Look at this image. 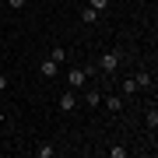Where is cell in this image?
I'll return each mask as SVG.
<instances>
[{"instance_id": "cell-1", "label": "cell", "mask_w": 158, "mask_h": 158, "mask_svg": "<svg viewBox=\"0 0 158 158\" xmlns=\"http://www.w3.org/2000/svg\"><path fill=\"white\" fill-rule=\"evenodd\" d=\"M119 49H109V53H102V56L95 60V67H98V74H116V67H119Z\"/></svg>"}, {"instance_id": "cell-13", "label": "cell", "mask_w": 158, "mask_h": 158, "mask_svg": "<svg viewBox=\"0 0 158 158\" xmlns=\"http://www.w3.org/2000/svg\"><path fill=\"white\" fill-rule=\"evenodd\" d=\"M88 7H95V11L102 14V11H106V7H109V0H88Z\"/></svg>"}, {"instance_id": "cell-16", "label": "cell", "mask_w": 158, "mask_h": 158, "mask_svg": "<svg viewBox=\"0 0 158 158\" xmlns=\"http://www.w3.org/2000/svg\"><path fill=\"white\" fill-rule=\"evenodd\" d=\"M28 0H7V7H25Z\"/></svg>"}, {"instance_id": "cell-10", "label": "cell", "mask_w": 158, "mask_h": 158, "mask_svg": "<svg viewBox=\"0 0 158 158\" xmlns=\"http://www.w3.org/2000/svg\"><path fill=\"white\" fill-rule=\"evenodd\" d=\"M148 130H151V134H155V130H158V109H155V106L148 109Z\"/></svg>"}, {"instance_id": "cell-3", "label": "cell", "mask_w": 158, "mask_h": 158, "mask_svg": "<svg viewBox=\"0 0 158 158\" xmlns=\"http://www.w3.org/2000/svg\"><path fill=\"white\" fill-rule=\"evenodd\" d=\"M39 74H42V77H46V81H49V77H56V74H60V63H56V60H49V56H46V60H39Z\"/></svg>"}, {"instance_id": "cell-6", "label": "cell", "mask_w": 158, "mask_h": 158, "mask_svg": "<svg viewBox=\"0 0 158 158\" xmlns=\"http://www.w3.org/2000/svg\"><path fill=\"white\" fill-rule=\"evenodd\" d=\"M81 102H85L88 109H98V106H102V91H85V95H81Z\"/></svg>"}, {"instance_id": "cell-2", "label": "cell", "mask_w": 158, "mask_h": 158, "mask_svg": "<svg viewBox=\"0 0 158 158\" xmlns=\"http://www.w3.org/2000/svg\"><path fill=\"white\" fill-rule=\"evenodd\" d=\"M85 81H88V70H85V67H70V70H67V88L81 91V88H85Z\"/></svg>"}, {"instance_id": "cell-9", "label": "cell", "mask_w": 158, "mask_h": 158, "mask_svg": "<svg viewBox=\"0 0 158 158\" xmlns=\"http://www.w3.org/2000/svg\"><path fill=\"white\" fill-rule=\"evenodd\" d=\"M35 155H39V158H53V155H56V148H53V144H39V148H35Z\"/></svg>"}, {"instance_id": "cell-15", "label": "cell", "mask_w": 158, "mask_h": 158, "mask_svg": "<svg viewBox=\"0 0 158 158\" xmlns=\"http://www.w3.org/2000/svg\"><path fill=\"white\" fill-rule=\"evenodd\" d=\"M7 85H11V77H7L4 70H0V91H7Z\"/></svg>"}, {"instance_id": "cell-8", "label": "cell", "mask_w": 158, "mask_h": 158, "mask_svg": "<svg viewBox=\"0 0 158 158\" xmlns=\"http://www.w3.org/2000/svg\"><path fill=\"white\" fill-rule=\"evenodd\" d=\"M49 60H56V63H67V49H63V46H53V49H49Z\"/></svg>"}, {"instance_id": "cell-17", "label": "cell", "mask_w": 158, "mask_h": 158, "mask_svg": "<svg viewBox=\"0 0 158 158\" xmlns=\"http://www.w3.org/2000/svg\"><path fill=\"white\" fill-rule=\"evenodd\" d=\"M4 11H7V4H4V0H0V14H4Z\"/></svg>"}, {"instance_id": "cell-14", "label": "cell", "mask_w": 158, "mask_h": 158, "mask_svg": "<svg viewBox=\"0 0 158 158\" xmlns=\"http://www.w3.org/2000/svg\"><path fill=\"white\" fill-rule=\"evenodd\" d=\"M109 158H127V148H109Z\"/></svg>"}, {"instance_id": "cell-11", "label": "cell", "mask_w": 158, "mask_h": 158, "mask_svg": "<svg viewBox=\"0 0 158 158\" xmlns=\"http://www.w3.org/2000/svg\"><path fill=\"white\" fill-rule=\"evenodd\" d=\"M134 81H137V88H151V74H148V70H141Z\"/></svg>"}, {"instance_id": "cell-5", "label": "cell", "mask_w": 158, "mask_h": 158, "mask_svg": "<svg viewBox=\"0 0 158 158\" xmlns=\"http://www.w3.org/2000/svg\"><path fill=\"white\" fill-rule=\"evenodd\" d=\"M102 106H106L109 113H119V109H123V95H102Z\"/></svg>"}, {"instance_id": "cell-12", "label": "cell", "mask_w": 158, "mask_h": 158, "mask_svg": "<svg viewBox=\"0 0 158 158\" xmlns=\"http://www.w3.org/2000/svg\"><path fill=\"white\" fill-rule=\"evenodd\" d=\"M134 91H137V81L127 77V81H123V95H134Z\"/></svg>"}, {"instance_id": "cell-4", "label": "cell", "mask_w": 158, "mask_h": 158, "mask_svg": "<svg viewBox=\"0 0 158 158\" xmlns=\"http://www.w3.org/2000/svg\"><path fill=\"white\" fill-rule=\"evenodd\" d=\"M60 109H63V113H74V109H77V91H63V95H60Z\"/></svg>"}, {"instance_id": "cell-7", "label": "cell", "mask_w": 158, "mask_h": 158, "mask_svg": "<svg viewBox=\"0 0 158 158\" xmlns=\"http://www.w3.org/2000/svg\"><path fill=\"white\" fill-rule=\"evenodd\" d=\"M81 21H85V25H95L98 21V11H95V7H81Z\"/></svg>"}]
</instances>
